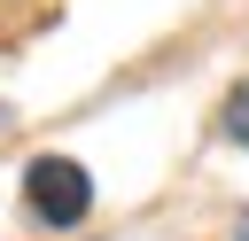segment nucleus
Returning <instances> with one entry per match:
<instances>
[{
  "instance_id": "nucleus-2",
  "label": "nucleus",
  "mask_w": 249,
  "mask_h": 241,
  "mask_svg": "<svg viewBox=\"0 0 249 241\" xmlns=\"http://www.w3.org/2000/svg\"><path fill=\"white\" fill-rule=\"evenodd\" d=\"M226 132H233V140H249V86L226 101Z\"/></svg>"
},
{
  "instance_id": "nucleus-1",
  "label": "nucleus",
  "mask_w": 249,
  "mask_h": 241,
  "mask_svg": "<svg viewBox=\"0 0 249 241\" xmlns=\"http://www.w3.org/2000/svg\"><path fill=\"white\" fill-rule=\"evenodd\" d=\"M23 202H31L39 225H78V218L93 210V179H86V163H70V155H39V163L23 171Z\"/></svg>"
}]
</instances>
